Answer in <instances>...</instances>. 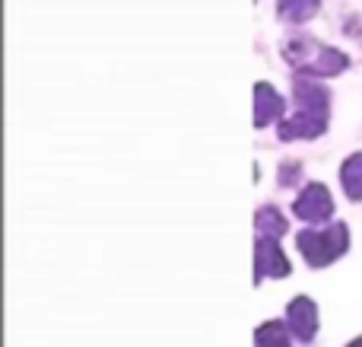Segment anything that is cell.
Wrapping results in <instances>:
<instances>
[{
    "mask_svg": "<svg viewBox=\"0 0 362 347\" xmlns=\"http://www.w3.org/2000/svg\"><path fill=\"white\" fill-rule=\"evenodd\" d=\"M315 4H318V0H280L283 13H286L289 19H305V16H312Z\"/></svg>",
    "mask_w": 362,
    "mask_h": 347,
    "instance_id": "obj_1",
    "label": "cell"
}]
</instances>
